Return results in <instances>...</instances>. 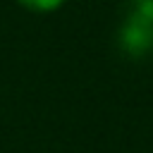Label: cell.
<instances>
[{
    "instance_id": "1",
    "label": "cell",
    "mask_w": 153,
    "mask_h": 153,
    "mask_svg": "<svg viewBox=\"0 0 153 153\" xmlns=\"http://www.w3.org/2000/svg\"><path fill=\"white\" fill-rule=\"evenodd\" d=\"M117 45L131 60L153 55V19L122 17V24L117 29Z\"/></svg>"
},
{
    "instance_id": "2",
    "label": "cell",
    "mask_w": 153,
    "mask_h": 153,
    "mask_svg": "<svg viewBox=\"0 0 153 153\" xmlns=\"http://www.w3.org/2000/svg\"><path fill=\"white\" fill-rule=\"evenodd\" d=\"M122 17H141L153 19V0H120Z\"/></svg>"
},
{
    "instance_id": "3",
    "label": "cell",
    "mask_w": 153,
    "mask_h": 153,
    "mask_svg": "<svg viewBox=\"0 0 153 153\" xmlns=\"http://www.w3.org/2000/svg\"><path fill=\"white\" fill-rule=\"evenodd\" d=\"M14 2L22 5V7H26V10H31V12H55L67 0H14Z\"/></svg>"
}]
</instances>
